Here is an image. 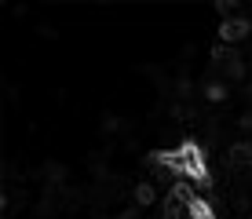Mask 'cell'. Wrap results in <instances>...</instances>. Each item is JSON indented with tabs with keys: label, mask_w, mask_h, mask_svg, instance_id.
Here are the masks:
<instances>
[{
	"label": "cell",
	"mask_w": 252,
	"mask_h": 219,
	"mask_svg": "<svg viewBox=\"0 0 252 219\" xmlns=\"http://www.w3.org/2000/svg\"><path fill=\"white\" fill-rule=\"evenodd\" d=\"M245 33H249V22H245V19L223 22V26H220V37H223V40H245Z\"/></svg>",
	"instance_id": "cell-1"
},
{
	"label": "cell",
	"mask_w": 252,
	"mask_h": 219,
	"mask_svg": "<svg viewBox=\"0 0 252 219\" xmlns=\"http://www.w3.org/2000/svg\"><path fill=\"white\" fill-rule=\"evenodd\" d=\"M187 212H190V219H216V212H212V205H208L205 197H194L187 205Z\"/></svg>",
	"instance_id": "cell-2"
},
{
	"label": "cell",
	"mask_w": 252,
	"mask_h": 219,
	"mask_svg": "<svg viewBox=\"0 0 252 219\" xmlns=\"http://www.w3.org/2000/svg\"><path fill=\"white\" fill-rule=\"evenodd\" d=\"M154 197H158V190H154L150 187V183H139V187H135V205H154Z\"/></svg>",
	"instance_id": "cell-3"
},
{
	"label": "cell",
	"mask_w": 252,
	"mask_h": 219,
	"mask_svg": "<svg viewBox=\"0 0 252 219\" xmlns=\"http://www.w3.org/2000/svg\"><path fill=\"white\" fill-rule=\"evenodd\" d=\"M205 99H208V102H223V99H227V88H223L220 81L208 84V88H205Z\"/></svg>",
	"instance_id": "cell-4"
}]
</instances>
